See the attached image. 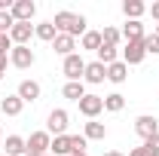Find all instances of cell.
Wrapping results in <instances>:
<instances>
[{
    "label": "cell",
    "instance_id": "cell-1",
    "mask_svg": "<svg viewBox=\"0 0 159 156\" xmlns=\"http://www.w3.org/2000/svg\"><path fill=\"white\" fill-rule=\"evenodd\" d=\"M52 25H55V31L58 34H67V37H83L89 28V21H86V16H80V12H70V9H61V12H55V19H52Z\"/></svg>",
    "mask_w": 159,
    "mask_h": 156
},
{
    "label": "cell",
    "instance_id": "cell-2",
    "mask_svg": "<svg viewBox=\"0 0 159 156\" xmlns=\"http://www.w3.org/2000/svg\"><path fill=\"white\" fill-rule=\"evenodd\" d=\"M49 144H52V135L46 129L31 132V138H25V156H46L49 153Z\"/></svg>",
    "mask_w": 159,
    "mask_h": 156
},
{
    "label": "cell",
    "instance_id": "cell-3",
    "mask_svg": "<svg viewBox=\"0 0 159 156\" xmlns=\"http://www.w3.org/2000/svg\"><path fill=\"white\" fill-rule=\"evenodd\" d=\"M67 122H70V113L64 110V107H55V110H49V117H46V132L49 135H67Z\"/></svg>",
    "mask_w": 159,
    "mask_h": 156
},
{
    "label": "cell",
    "instance_id": "cell-4",
    "mask_svg": "<svg viewBox=\"0 0 159 156\" xmlns=\"http://www.w3.org/2000/svg\"><path fill=\"white\" fill-rule=\"evenodd\" d=\"M61 71H64L67 83H77V80H83V74H86V58H83L80 52H74V55H67V58L61 61Z\"/></svg>",
    "mask_w": 159,
    "mask_h": 156
},
{
    "label": "cell",
    "instance_id": "cell-5",
    "mask_svg": "<svg viewBox=\"0 0 159 156\" xmlns=\"http://www.w3.org/2000/svg\"><path fill=\"white\" fill-rule=\"evenodd\" d=\"M80 113L86 119H98V113H104V98L101 95H92V92H86V98H80Z\"/></svg>",
    "mask_w": 159,
    "mask_h": 156
},
{
    "label": "cell",
    "instance_id": "cell-6",
    "mask_svg": "<svg viewBox=\"0 0 159 156\" xmlns=\"http://www.w3.org/2000/svg\"><path fill=\"white\" fill-rule=\"evenodd\" d=\"M34 61H37V55H34L31 46H12V52H9V64L12 67L28 71V67H34Z\"/></svg>",
    "mask_w": 159,
    "mask_h": 156
},
{
    "label": "cell",
    "instance_id": "cell-7",
    "mask_svg": "<svg viewBox=\"0 0 159 156\" xmlns=\"http://www.w3.org/2000/svg\"><path fill=\"white\" fill-rule=\"evenodd\" d=\"M119 55H122V61H125L129 67H135V64H141V61L147 58V52H144V40H135V43H122Z\"/></svg>",
    "mask_w": 159,
    "mask_h": 156
},
{
    "label": "cell",
    "instance_id": "cell-8",
    "mask_svg": "<svg viewBox=\"0 0 159 156\" xmlns=\"http://www.w3.org/2000/svg\"><path fill=\"white\" fill-rule=\"evenodd\" d=\"M31 37H34V25H31V21H16V25H12V31H9L12 46H28Z\"/></svg>",
    "mask_w": 159,
    "mask_h": 156
},
{
    "label": "cell",
    "instance_id": "cell-9",
    "mask_svg": "<svg viewBox=\"0 0 159 156\" xmlns=\"http://www.w3.org/2000/svg\"><path fill=\"white\" fill-rule=\"evenodd\" d=\"M135 132H138L144 141H147V138H153V135H159V119L150 117V113H141V117L135 119Z\"/></svg>",
    "mask_w": 159,
    "mask_h": 156
},
{
    "label": "cell",
    "instance_id": "cell-10",
    "mask_svg": "<svg viewBox=\"0 0 159 156\" xmlns=\"http://www.w3.org/2000/svg\"><path fill=\"white\" fill-rule=\"evenodd\" d=\"M40 92H43V89H40L37 80H21L19 89H16V95H19L25 104H34V101H40Z\"/></svg>",
    "mask_w": 159,
    "mask_h": 156
},
{
    "label": "cell",
    "instance_id": "cell-11",
    "mask_svg": "<svg viewBox=\"0 0 159 156\" xmlns=\"http://www.w3.org/2000/svg\"><path fill=\"white\" fill-rule=\"evenodd\" d=\"M9 12H12L16 21H31L34 16H37V3H34V0H16Z\"/></svg>",
    "mask_w": 159,
    "mask_h": 156
},
{
    "label": "cell",
    "instance_id": "cell-12",
    "mask_svg": "<svg viewBox=\"0 0 159 156\" xmlns=\"http://www.w3.org/2000/svg\"><path fill=\"white\" fill-rule=\"evenodd\" d=\"M107 80V67L101 64V61H86V74H83V83H89V86H98Z\"/></svg>",
    "mask_w": 159,
    "mask_h": 156
},
{
    "label": "cell",
    "instance_id": "cell-13",
    "mask_svg": "<svg viewBox=\"0 0 159 156\" xmlns=\"http://www.w3.org/2000/svg\"><path fill=\"white\" fill-rule=\"evenodd\" d=\"M107 80L113 83V86H122L125 80H129V64L119 58V61H113V64H107Z\"/></svg>",
    "mask_w": 159,
    "mask_h": 156
},
{
    "label": "cell",
    "instance_id": "cell-14",
    "mask_svg": "<svg viewBox=\"0 0 159 156\" xmlns=\"http://www.w3.org/2000/svg\"><path fill=\"white\" fill-rule=\"evenodd\" d=\"M21 110H25V101H21L19 95H6V98H0V113H3V117H19Z\"/></svg>",
    "mask_w": 159,
    "mask_h": 156
},
{
    "label": "cell",
    "instance_id": "cell-15",
    "mask_svg": "<svg viewBox=\"0 0 159 156\" xmlns=\"http://www.w3.org/2000/svg\"><path fill=\"white\" fill-rule=\"evenodd\" d=\"M144 12H147V3H141V0H122V16H125V21H141Z\"/></svg>",
    "mask_w": 159,
    "mask_h": 156
},
{
    "label": "cell",
    "instance_id": "cell-16",
    "mask_svg": "<svg viewBox=\"0 0 159 156\" xmlns=\"http://www.w3.org/2000/svg\"><path fill=\"white\" fill-rule=\"evenodd\" d=\"M119 34H122V40H125V43H135V40H144V37H147L144 21H125Z\"/></svg>",
    "mask_w": 159,
    "mask_h": 156
},
{
    "label": "cell",
    "instance_id": "cell-17",
    "mask_svg": "<svg viewBox=\"0 0 159 156\" xmlns=\"http://www.w3.org/2000/svg\"><path fill=\"white\" fill-rule=\"evenodd\" d=\"M52 49L58 52L61 58H67V55H74V52H77V40L67 37V34H58V37L52 40Z\"/></svg>",
    "mask_w": 159,
    "mask_h": 156
},
{
    "label": "cell",
    "instance_id": "cell-18",
    "mask_svg": "<svg viewBox=\"0 0 159 156\" xmlns=\"http://www.w3.org/2000/svg\"><path fill=\"white\" fill-rule=\"evenodd\" d=\"M83 135H86V141H104V138H107V126L98 122V119H89V122L83 126Z\"/></svg>",
    "mask_w": 159,
    "mask_h": 156
},
{
    "label": "cell",
    "instance_id": "cell-19",
    "mask_svg": "<svg viewBox=\"0 0 159 156\" xmlns=\"http://www.w3.org/2000/svg\"><path fill=\"white\" fill-rule=\"evenodd\" d=\"M95 55H98L95 61H101V64L107 67V64H113V61H119V46H110V43H101V49L95 52Z\"/></svg>",
    "mask_w": 159,
    "mask_h": 156
},
{
    "label": "cell",
    "instance_id": "cell-20",
    "mask_svg": "<svg viewBox=\"0 0 159 156\" xmlns=\"http://www.w3.org/2000/svg\"><path fill=\"white\" fill-rule=\"evenodd\" d=\"M49 153L52 156H70L74 150H70V135H58L52 138V144H49Z\"/></svg>",
    "mask_w": 159,
    "mask_h": 156
},
{
    "label": "cell",
    "instance_id": "cell-21",
    "mask_svg": "<svg viewBox=\"0 0 159 156\" xmlns=\"http://www.w3.org/2000/svg\"><path fill=\"white\" fill-rule=\"evenodd\" d=\"M61 95L67 98V101H80V98H86V83H83V80H77V83H64Z\"/></svg>",
    "mask_w": 159,
    "mask_h": 156
},
{
    "label": "cell",
    "instance_id": "cell-22",
    "mask_svg": "<svg viewBox=\"0 0 159 156\" xmlns=\"http://www.w3.org/2000/svg\"><path fill=\"white\" fill-rule=\"evenodd\" d=\"M3 153H6V156H25V138H19V135H6Z\"/></svg>",
    "mask_w": 159,
    "mask_h": 156
},
{
    "label": "cell",
    "instance_id": "cell-23",
    "mask_svg": "<svg viewBox=\"0 0 159 156\" xmlns=\"http://www.w3.org/2000/svg\"><path fill=\"white\" fill-rule=\"evenodd\" d=\"M34 37L52 43V40L58 37V31H55V25H52V21H40V25H34Z\"/></svg>",
    "mask_w": 159,
    "mask_h": 156
},
{
    "label": "cell",
    "instance_id": "cell-24",
    "mask_svg": "<svg viewBox=\"0 0 159 156\" xmlns=\"http://www.w3.org/2000/svg\"><path fill=\"white\" fill-rule=\"evenodd\" d=\"M80 46L89 49V52H98L101 49V31H86V34L80 37Z\"/></svg>",
    "mask_w": 159,
    "mask_h": 156
},
{
    "label": "cell",
    "instance_id": "cell-25",
    "mask_svg": "<svg viewBox=\"0 0 159 156\" xmlns=\"http://www.w3.org/2000/svg\"><path fill=\"white\" fill-rule=\"evenodd\" d=\"M122 107H125V95H119V92L104 95V110H107V113H119Z\"/></svg>",
    "mask_w": 159,
    "mask_h": 156
},
{
    "label": "cell",
    "instance_id": "cell-26",
    "mask_svg": "<svg viewBox=\"0 0 159 156\" xmlns=\"http://www.w3.org/2000/svg\"><path fill=\"white\" fill-rule=\"evenodd\" d=\"M101 43L119 46V43H122V34H119V28H104V31H101Z\"/></svg>",
    "mask_w": 159,
    "mask_h": 156
},
{
    "label": "cell",
    "instance_id": "cell-27",
    "mask_svg": "<svg viewBox=\"0 0 159 156\" xmlns=\"http://www.w3.org/2000/svg\"><path fill=\"white\" fill-rule=\"evenodd\" d=\"M144 52L147 55H159V37L156 34H147L144 37Z\"/></svg>",
    "mask_w": 159,
    "mask_h": 156
},
{
    "label": "cell",
    "instance_id": "cell-28",
    "mask_svg": "<svg viewBox=\"0 0 159 156\" xmlns=\"http://www.w3.org/2000/svg\"><path fill=\"white\" fill-rule=\"evenodd\" d=\"M86 147H89L86 135H70V150L74 153H86Z\"/></svg>",
    "mask_w": 159,
    "mask_h": 156
},
{
    "label": "cell",
    "instance_id": "cell-29",
    "mask_svg": "<svg viewBox=\"0 0 159 156\" xmlns=\"http://www.w3.org/2000/svg\"><path fill=\"white\" fill-rule=\"evenodd\" d=\"M12 25H16L12 12H0V34H9V31H12Z\"/></svg>",
    "mask_w": 159,
    "mask_h": 156
},
{
    "label": "cell",
    "instance_id": "cell-30",
    "mask_svg": "<svg viewBox=\"0 0 159 156\" xmlns=\"http://www.w3.org/2000/svg\"><path fill=\"white\" fill-rule=\"evenodd\" d=\"M144 150H147L150 156H159V135L147 138V141H144Z\"/></svg>",
    "mask_w": 159,
    "mask_h": 156
},
{
    "label": "cell",
    "instance_id": "cell-31",
    "mask_svg": "<svg viewBox=\"0 0 159 156\" xmlns=\"http://www.w3.org/2000/svg\"><path fill=\"white\" fill-rule=\"evenodd\" d=\"M6 64H9V52H0V80L6 74Z\"/></svg>",
    "mask_w": 159,
    "mask_h": 156
},
{
    "label": "cell",
    "instance_id": "cell-32",
    "mask_svg": "<svg viewBox=\"0 0 159 156\" xmlns=\"http://www.w3.org/2000/svg\"><path fill=\"white\" fill-rule=\"evenodd\" d=\"M147 12H150V16L156 19V25H159V0H156V3H153V6H147Z\"/></svg>",
    "mask_w": 159,
    "mask_h": 156
},
{
    "label": "cell",
    "instance_id": "cell-33",
    "mask_svg": "<svg viewBox=\"0 0 159 156\" xmlns=\"http://www.w3.org/2000/svg\"><path fill=\"white\" fill-rule=\"evenodd\" d=\"M129 156H150V153H147V150H144V144H141V147H132Z\"/></svg>",
    "mask_w": 159,
    "mask_h": 156
},
{
    "label": "cell",
    "instance_id": "cell-34",
    "mask_svg": "<svg viewBox=\"0 0 159 156\" xmlns=\"http://www.w3.org/2000/svg\"><path fill=\"white\" fill-rule=\"evenodd\" d=\"M104 156H125V153H119V150H107Z\"/></svg>",
    "mask_w": 159,
    "mask_h": 156
},
{
    "label": "cell",
    "instance_id": "cell-35",
    "mask_svg": "<svg viewBox=\"0 0 159 156\" xmlns=\"http://www.w3.org/2000/svg\"><path fill=\"white\" fill-rule=\"evenodd\" d=\"M70 156H89V153H70Z\"/></svg>",
    "mask_w": 159,
    "mask_h": 156
},
{
    "label": "cell",
    "instance_id": "cell-36",
    "mask_svg": "<svg viewBox=\"0 0 159 156\" xmlns=\"http://www.w3.org/2000/svg\"><path fill=\"white\" fill-rule=\"evenodd\" d=\"M153 34H156V37H159V25H156V31H153Z\"/></svg>",
    "mask_w": 159,
    "mask_h": 156
},
{
    "label": "cell",
    "instance_id": "cell-37",
    "mask_svg": "<svg viewBox=\"0 0 159 156\" xmlns=\"http://www.w3.org/2000/svg\"><path fill=\"white\" fill-rule=\"evenodd\" d=\"M0 156H6V153H0Z\"/></svg>",
    "mask_w": 159,
    "mask_h": 156
},
{
    "label": "cell",
    "instance_id": "cell-38",
    "mask_svg": "<svg viewBox=\"0 0 159 156\" xmlns=\"http://www.w3.org/2000/svg\"><path fill=\"white\" fill-rule=\"evenodd\" d=\"M46 156H52V153H46Z\"/></svg>",
    "mask_w": 159,
    "mask_h": 156
}]
</instances>
